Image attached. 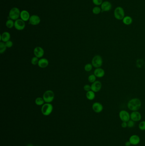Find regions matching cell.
<instances>
[{
    "instance_id": "1",
    "label": "cell",
    "mask_w": 145,
    "mask_h": 146,
    "mask_svg": "<svg viewBox=\"0 0 145 146\" xmlns=\"http://www.w3.org/2000/svg\"><path fill=\"white\" fill-rule=\"evenodd\" d=\"M142 106L141 101L137 98L131 99L127 103V107L129 110L132 111H137L140 109Z\"/></svg>"
},
{
    "instance_id": "2",
    "label": "cell",
    "mask_w": 145,
    "mask_h": 146,
    "mask_svg": "<svg viewBox=\"0 0 145 146\" xmlns=\"http://www.w3.org/2000/svg\"><path fill=\"white\" fill-rule=\"evenodd\" d=\"M43 98L44 101L47 103H50L52 102L55 98V94L51 90H47L44 93Z\"/></svg>"
},
{
    "instance_id": "3",
    "label": "cell",
    "mask_w": 145,
    "mask_h": 146,
    "mask_svg": "<svg viewBox=\"0 0 145 146\" xmlns=\"http://www.w3.org/2000/svg\"><path fill=\"white\" fill-rule=\"evenodd\" d=\"M53 107L50 103H46L43 105L41 108V112L44 116L50 115L52 112Z\"/></svg>"
},
{
    "instance_id": "4",
    "label": "cell",
    "mask_w": 145,
    "mask_h": 146,
    "mask_svg": "<svg viewBox=\"0 0 145 146\" xmlns=\"http://www.w3.org/2000/svg\"><path fill=\"white\" fill-rule=\"evenodd\" d=\"M20 12L17 7H13L10 10L9 17L12 20L16 21L20 17Z\"/></svg>"
},
{
    "instance_id": "5",
    "label": "cell",
    "mask_w": 145,
    "mask_h": 146,
    "mask_svg": "<svg viewBox=\"0 0 145 146\" xmlns=\"http://www.w3.org/2000/svg\"><path fill=\"white\" fill-rule=\"evenodd\" d=\"M115 18L118 20H122L125 17V12L123 9L121 7H117L115 8L114 12Z\"/></svg>"
},
{
    "instance_id": "6",
    "label": "cell",
    "mask_w": 145,
    "mask_h": 146,
    "mask_svg": "<svg viewBox=\"0 0 145 146\" xmlns=\"http://www.w3.org/2000/svg\"><path fill=\"white\" fill-rule=\"evenodd\" d=\"M103 64V59L102 57L99 55L95 56L92 59V64L95 68H99L102 66Z\"/></svg>"
},
{
    "instance_id": "7",
    "label": "cell",
    "mask_w": 145,
    "mask_h": 146,
    "mask_svg": "<svg viewBox=\"0 0 145 146\" xmlns=\"http://www.w3.org/2000/svg\"><path fill=\"white\" fill-rule=\"evenodd\" d=\"M119 116L121 121L124 122H128L130 120V114L126 110H121L120 111Z\"/></svg>"
},
{
    "instance_id": "8",
    "label": "cell",
    "mask_w": 145,
    "mask_h": 146,
    "mask_svg": "<svg viewBox=\"0 0 145 146\" xmlns=\"http://www.w3.org/2000/svg\"><path fill=\"white\" fill-rule=\"evenodd\" d=\"M26 24L25 22L22 19H18L15 21L14 27L16 30H22L25 27Z\"/></svg>"
},
{
    "instance_id": "9",
    "label": "cell",
    "mask_w": 145,
    "mask_h": 146,
    "mask_svg": "<svg viewBox=\"0 0 145 146\" xmlns=\"http://www.w3.org/2000/svg\"><path fill=\"white\" fill-rule=\"evenodd\" d=\"M142 115L138 111H133L130 114V119L134 122H138L140 121Z\"/></svg>"
},
{
    "instance_id": "10",
    "label": "cell",
    "mask_w": 145,
    "mask_h": 146,
    "mask_svg": "<svg viewBox=\"0 0 145 146\" xmlns=\"http://www.w3.org/2000/svg\"><path fill=\"white\" fill-rule=\"evenodd\" d=\"M40 17L37 15H32L30 16L29 19V23L32 25H37L39 24L40 22Z\"/></svg>"
},
{
    "instance_id": "11",
    "label": "cell",
    "mask_w": 145,
    "mask_h": 146,
    "mask_svg": "<svg viewBox=\"0 0 145 146\" xmlns=\"http://www.w3.org/2000/svg\"><path fill=\"white\" fill-rule=\"evenodd\" d=\"M91 90L95 92H97L101 90L102 88V83L99 81H96L92 83L91 85Z\"/></svg>"
},
{
    "instance_id": "12",
    "label": "cell",
    "mask_w": 145,
    "mask_h": 146,
    "mask_svg": "<svg viewBox=\"0 0 145 146\" xmlns=\"http://www.w3.org/2000/svg\"><path fill=\"white\" fill-rule=\"evenodd\" d=\"M92 108L95 112L99 113L102 111L103 109V107L101 103L99 102H95L92 105Z\"/></svg>"
},
{
    "instance_id": "13",
    "label": "cell",
    "mask_w": 145,
    "mask_h": 146,
    "mask_svg": "<svg viewBox=\"0 0 145 146\" xmlns=\"http://www.w3.org/2000/svg\"><path fill=\"white\" fill-rule=\"evenodd\" d=\"M34 54L37 57L40 58L42 57L44 55V50L41 47H36L34 50Z\"/></svg>"
},
{
    "instance_id": "14",
    "label": "cell",
    "mask_w": 145,
    "mask_h": 146,
    "mask_svg": "<svg viewBox=\"0 0 145 146\" xmlns=\"http://www.w3.org/2000/svg\"><path fill=\"white\" fill-rule=\"evenodd\" d=\"M100 8L102 12H108L112 9V5L110 2L105 1L101 4Z\"/></svg>"
},
{
    "instance_id": "15",
    "label": "cell",
    "mask_w": 145,
    "mask_h": 146,
    "mask_svg": "<svg viewBox=\"0 0 145 146\" xmlns=\"http://www.w3.org/2000/svg\"><path fill=\"white\" fill-rule=\"evenodd\" d=\"M129 141L132 145H137L140 143V138L138 135H133L129 138Z\"/></svg>"
},
{
    "instance_id": "16",
    "label": "cell",
    "mask_w": 145,
    "mask_h": 146,
    "mask_svg": "<svg viewBox=\"0 0 145 146\" xmlns=\"http://www.w3.org/2000/svg\"><path fill=\"white\" fill-rule=\"evenodd\" d=\"M105 74V71L101 68H96L94 71V74L97 78L103 77Z\"/></svg>"
},
{
    "instance_id": "17",
    "label": "cell",
    "mask_w": 145,
    "mask_h": 146,
    "mask_svg": "<svg viewBox=\"0 0 145 146\" xmlns=\"http://www.w3.org/2000/svg\"><path fill=\"white\" fill-rule=\"evenodd\" d=\"M20 17L22 20L25 22L29 21L30 16L29 12H28V11L26 10H24L20 12Z\"/></svg>"
},
{
    "instance_id": "18",
    "label": "cell",
    "mask_w": 145,
    "mask_h": 146,
    "mask_svg": "<svg viewBox=\"0 0 145 146\" xmlns=\"http://www.w3.org/2000/svg\"><path fill=\"white\" fill-rule=\"evenodd\" d=\"M49 65V61L46 58H41L39 59L38 66L40 68H45Z\"/></svg>"
},
{
    "instance_id": "19",
    "label": "cell",
    "mask_w": 145,
    "mask_h": 146,
    "mask_svg": "<svg viewBox=\"0 0 145 146\" xmlns=\"http://www.w3.org/2000/svg\"><path fill=\"white\" fill-rule=\"evenodd\" d=\"M11 38L10 34L7 32L3 33L2 35H1L0 40L4 42H6L9 41Z\"/></svg>"
},
{
    "instance_id": "20",
    "label": "cell",
    "mask_w": 145,
    "mask_h": 146,
    "mask_svg": "<svg viewBox=\"0 0 145 146\" xmlns=\"http://www.w3.org/2000/svg\"><path fill=\"white\" fill-rule=\"evenodd\" d=\"M122 20L124 24L127 25H129L132 24L133 22L132 18L129 16H125Z\"/></svg>"
},
{
    "instance_id": "21",
    "label": "cell",
    "mask_w": 145,
    "mask_h": 146,
    "mask_svg": "<svg viewBox=\"0 0 145 146\" xmlns=\"http://www.w3.org/2000/svg\"><path fill=\"white\" fill-rule=\"evenodd\" d=\"M95 92L90 90L89 91H87L86 94V96L87 99L90 101H92L95 99Z\"/></svg>"
},
{
    "instance_id": "22",
    "label": "cell",
    "mask_w": 145,
    "mask_h": 146,
    "mask_svg": "<svg viewBox=\"0 0 145 146\" xmlns=\"http://www.w3.org/2000/svg\"><path fill=\"white\" fill-rule=\"evenodd\" d=\"M15 25V22H14L13 20H12L11 19H9L7 21L6 23V25L7 28L9 29H11Z\"/></svg>"
},
{
    "instance_id": "23",
    "label": "cell",
    "mask_w": 145,
    "mask_h": 146,
    "mask_svg": "<svg viewBox=\"0 0 145 146\" xmlns=\"http://www.w3.org/2000/svg\"><path fill=\"white\" fill-rule=\"evenodd\" d=\"M44 100L43 98H41L40 97H38L36 98L35 101V103L37 106H42L44 104Z\"/></svg>"
},
{
    "instance_id": "24",
    "label": "cell",
    "mask_w": 145,
    "mask_h": 146,
    "mask_svg": "<svg viewBox=\"0 0 145 146\" xmlns=\"http://www.w3.org/2000/svg\"><path fill=\"white\" fill-rule=\"evenodd\" d=\"M7 47L5 43H4V42H0V53L2 54L4 53L6 50Z\"/></svg>"
},
{
    "instance_id": "25",
    "label": "cell",
    "mask_w": 145,
    "mask_h": 146,
    "mask_svg": "<svg viewBox=\"0 0 145 146\" xmlns=\"http://www.w3.org/2000/svg\"><path fill=\"white\" fill-rule=\"evenodd\" d=\"M102 10L100 7H95L92 9V12L94 14L98 15L101 12Z\"/></svg>"
},
{
    "instance_id": "26",
    "label": "cell",
    "mask_w": 145,
    "mask_h": 146,
    "mask_svg": "<svg viewBox=\"0 0 145 146\" xmlns=\"http://www.w3.org/2000/svg\"><path fill=\"white\" fill-rule=\"evenodd\" d=\"M96 77L94 74H91L88 77V81L91 83H93L96 81Z\"/></svg>"
},
{
    "instance_id": "27",
    "label": "cell",
    "mask_w": 145,
    "mask_h": 146,
    "mask_svg": "<svg viewBox=\"0 0 145 146\" xmlns=\"http://www.w3.org/2000/svg\"><path fill=\"white\" fill-rule=\"evenodd\" d=\"M93 67V66L92 64L88 63V64H86L85 67H84V69L87 72H89V71H92Z\"/></svg>"
},
{
    "instance_id": "28",
    "label": "cell",
    "mask_w": 145,
    "mask_h": 146,
    "mask_svg": "<svg viewBox=\"0 0 145 146\" xmlns=\"http://www.w3.org/2000/svg\"><path fill=\"white\" fill-rule=\"evenodd\" d=\"M139 128L142 131L145 130V121H142L139 124Z\"/></svg>"
},
{
    "instance_id": "29",
    "label": "cell",
    "mask_w": 145,
    "mask_h": 146,
    "mask_svg": "<svg viewBox=\"0 0 145 146\" xmlns=\"http://www.w3.org/2000/svg\"><path fill=\"white\" fill-rule=\"evenodd\" d=\"M38 58L36 56L33 57L32 58V59H31V63L33 65H36V64H38L39 62Z\"/></svg>"
},
{
    "instance_id": "30",
    "label": "cell",
    "mask_w": 145,
    "mask_h": 146,
    "mask_svg": "<svg viewBox=\"0 0 145 146\" xmlns=\"http://www.w3.org/2000/svg\"><path fill=\"white\" fill-rule=\"evenodd\" d=\"M127 124H128V127L130 128H133L135 126V122L134 121L130 119L127 122Z\"/></svg>"
},
{
    "instance_id": "31",
    "label": "cell",
    "mask_w": 145,
    "mask_h": 146,
    "mask_svg": "<svg viewBox=\"0 0 145 146\" xmlns=\"http://www.w3.org/2000/svg\"><path fill=\"white\" fill-rule=\"evenodd\" d=\"M93 4L96 6L101 5L102 4V0H92Z\"/></svg>"
},
{
    "instance_id": "32",
    "label": "cell",
    "mask_w": 145,
    "mask_h": 146,
    "mask_svg": "<svg viewBox=\"0 0 145 146\" xmlns=\"http://www.w3.org/2000/svg\"><path fill=\"white\" fill-rule=\"evenodd\" d=\"M143 64V62H142V60L141 59H139L137 61V66L138 68H141L142 66V64Z\"/></svg>"
},
{
    "instance_id": "33",
    "label": "cell",
    "mask_w": 145,
    "mask_h": 146,
    "mask_svg": "<svg viewBox=\"0 0 145 146\" xmlns=\"http://www.w3.org/2000/svg\"><path fill=\"white\" fill-rule=\"evenodd\" d=\"M5 44L7 47L10 48L11 47H12V46H13V42H12V41L9 40L5 42Z\"/></svg>"
},
{
    "instance_id": "34",
    "label": "cell",
    "mask_w": 145,
    "mask_h": 146,
    "mask_svg": "<svg viewBox=\"0 0 145 146\" xmlns=\"http://www.w3.org/2000/svg\"><path fill=\"white\" fill-rule=\"evenodd\" d=\"M84 89L85 91H89L91 90V86H90L89 85H86L84 87Z\"/></svg>"
},
{
    "instance_id": "35",
    "label": "cell",
    "mask_w": 145,
    "mask_h": 146,
    "mask_svg": "<svg viewBox=\"0 0 145 146\" xmlns=\"http://www.w3.org/2000/svg\"><path fill=\"white\" fill-rule=\"evenodd\" d=\"M121 126L123 128H126L128 127V124H127V122H124L122 121V123H121Z\"/></svg>"
},
{
    "instance_id": "36",
    "label": "cell",
    "mask_w": 145,
    "mask_h": 146,
    "mask_svg": "<svg viewBox=\"0 0 145 146\" xmlns=\"http://www.w3.org/2000/svg\"><path fill=\"white\" fill-rule=\"evenodd\" d=\"M125 145L126 146H130L132 144L129 141H127L125 142Z\"/></svg>"
},
{
    "instance_id": "37",
    "label": "cell",
    "mask_w": 145,
    "mask_h": 146,
    "mask_svg": "<svg viewBox=\"0 0 145 146\" xmlns=\"http://www.w3.org/2000/svg\"><path fill=\"white\" fill-rule=\"evenodd\" d=\"M27 146H34V145L31 143H29V144L27 145Z\"/></svg>"
},
{
    "instance_id": "38",
    "label": "cell",
    "mask_w": 145,
    "mask_h": 146,
    "mask_svg": "<svg viewBox=\"0 0 145 146\" xmlns=\"http://www.w3.org/2000/svg\"></svg>"
}]
</instances>
